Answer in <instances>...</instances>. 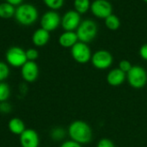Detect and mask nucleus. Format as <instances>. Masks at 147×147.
Instances as JSON below:
<instances>
[{
  "instance_id": "f257e3e1",
  "label": "nucleus",
  "mask_w": 147,
  "mask_h": 147,
  "mask_svg": "<svg viewBox=\"0 0 147 147\" xmlns=\"http://www.w3.org/2000/svg\"><path fill=\"white\" fill-rule=\"evenodd\" d=\"M67 134L70 139L80 145H87L93 139V131L91 127L84 121H72L67 129Z\"/></svg>"
},
{
  "instance_id": "f03ea898",
  "label": "nucleus",
  "mask_w": 147,
  "mask_h": 147,
  "mask_svg": "<svg viewBox=\"0 0 147 147\" xmlns=\"http://www.w3.org/2000/svg\"><path fill=\"white\" fill-rule=\"evenodd\" d=\"M14 18L20 25L28 27L34 24L38 21L39 11L34 4L23 3L16 7Z\"/></svg>"
},
{
  "instance_id": "7ed1b4c3",
  "label": "nucleus",
  "mask_w": 147,
  "mask_h": 147,
  "mask_svg": "<svg viewBox=\"0 0 147 147\" xmlns=\"http://www.w3.org/2000/svg\"><path fill=\"white\" fill-rule=\"evenodd\" d=\"M97 24L92 19H85L82 21L76 30L78 40L87 44L94 40L97 35Z\"/></svg>"
},
{
  "instance_id": "20e7f679",
  "label": "nucleus",
  "mask_w": 147,
  "mask_h": 147,
  "mask_svg": "<svg viewBox=\"0 0 147 147\" xmlns=\"http://www.w3.org/2000/svg\"><path fill=\"white\" fill-rule=\"evenodd\" d=\"M128 84L134 89H142L147 84L146 70L140 65H133L131 70L127 73Z\"/></svg>"
},
{
  "instance_id": "39448f33",
  "label": "nucleus",
  "mask_w": 147,
  "mask_h": 147,
  "mask_svg": "<svg viewBox=\"0 0 147 147\" xmlns=\"http://www.w3.org/2000/svg\"><path fill=\"white\" fill-rule=\"evenodd\" d=\"M5 60L9 65L14 68H20L28 61L26 51L20 47H11L5 53Z\"/></svg>"
},
{
  "instance_id": "423d86ee",
  "label": "nucleus",
  "mask_w": 147,
  "mask_h": 147,
  "mask_svg": "<svg viewBox=\"0 0 147 147\" xmlns=\"http://www.w3.org/2000/svg\"><path fill=\"white\" fill-rule=\"evenodd\" d=\"M71 54L72 59L78 64H86L90 61L92 53L87 43L78 41L71 48Z\"/></svg>"
},
{
  "instance_id": "0eeeda50",
  "label": "nucleus",
  "mask_w": 147,
  "mask_h": 147,
  "mask_svg": "<svg viewBox=\"0 0 147 147\" xmlns=\"http://www.w3.org/2000/svg\"><path fill=\"white\" fill-rule=\"evenodd\" d=\"M90 62L97 70L109 69L114 62V57L110 52L107 50H98L92 54Z\"/></svg>"
},
{
  "instance_id": "6e6552de",
  "label": "nucleus",
  "mask_w": 147,
  "mask_h": 147,
  "mask_svg": "<svg viewBox=\"0 0 147 147\" xmlns=\"http://www.w3.org/2000/svg\"><path fill=\"white\" fill-rule=\"evenodd\" d=\"M40 28L46 29L48 32L56 30L61 24V16L57 10L49 9L43 13L40 20Z\"/></svg>"
},
{
  "instance_id": "1a4fd4ad",
  "label": "nucleus",
  "mask_w": 147,
  "mask_h": 147,
  "mask_svg": "<svg viewBox=\"0 0 147 147\" xmlns=\"http://www.w3.org/2000/svg\"><path fill=\"white\" fill-rule=\"evenodd\" d=\"M81 22V15L75 9H70L61 17L60 26L65 31H76Z\"/></svg>"
},
{
  "instance_id": "9d476101",
  "label": "nucleus",
  "mask_w": 147,
  "mask_h": 147,
  "mask_svg": "<svg viewBox=\"0 0 147 147\" xmlns=\"http://www.w3.org/2000/svg\"><path fill=\"white\" fill-rule=\"evenodd\" d=\"M90 10L96 17L105 19L113 14V6L109 0H94L91 3Z\"/></svg>"
},
{
  "instance_id": "9b49d317",
  "label": "nucleus",
  "mask_w": 147,
  "mask_h": 147,
  "mask_svg": "<svg viewBox=\"0 0 147 147\" xmlns=\"http://www.w3.org/2000/svg\"><path fill=\"white\" fill-rule=\"evenodd\" d=\"M40 70L35 61H27L21 67V75L22 79L27 83L34 82L39 77Z\"/></svg>"
},
{
  "instance_id": "f8f14e48",
  "label": "nucleus",
  "mask_w": 147,
  "mask_h": 147,
  "mask_svg": "<svg viewBox=\"0 0 147 147\" xmlns=\"http://www.w3.org/2000/svg\"><path fill=\"white\" fill-rule=\"evenodd\" d=\"M19 142L22 147H39L40 137L35 130L26 128L19 136Z\"/></svg>"
},
{
  "instance_id": "ddd939ff",
  "label": "nucleus",
  "mask_w": 147,
  "mask_h": 147,
  "mask_svg": "<svg viewBox=\"0 0 147 147\" xmlns=\"http://www.w3.org/2000/svg\"><path fill=\"white\" fill-rule=\"evenodd\" d=\"M127 79V74L119 68L112 69L107 75V82L113 87H118L123 84Z\"/></svg>"
},
{
  "instance_id": "4468645a",
  "label": "nucleus",
  "mask_w": 147,
  "mask_h": 147,
  "mask_svg": "<svg viewBox=\"0 0 147 147\" xmlns=\"http://www.w3.org/2000/svg\"><path fill=\"white\" fill-rule=\"evenodd\" d=\"M31 40L35 47H44L50 40V32L47 31L42 28H39L33 33Z\"/></svg>"
},
{
  "instance_id": "2eb2a0df",
  "label": "nucleus",
  "mask_w": 147,
  "mask_h": 147,
  "mask_svg": "<svg viewBox=\"0 0 147 147\" xmlns=\"http://www.w3.org/2000/svg\"><path fill=\"white\" fill-rule=\"evenodd\" d=\"M59 44L65 48H71L78 40L76 31H64L59 37Z\"/></svg>"
},
{
  "instance_id": "dca6fc26",
  "label": "nucleus",
  "mask_w": 147,
  "mask_h": 147,
  "mask_svg": "<svg viewBox=\"0 0 147 147\" xmlns=\"http://www.w3.org/2000/svg\"><path fill=\"white\" fill-rule=\"evenodd\" d=\"M8 127L11 134L15 135H18V136H20L26 130L25 123L23 122L22 119L18 117L11 118L8 123Z\"/></svg>"
},
{
  "instance_id": "f3484780",
  "label": "nucleus",
  "mask_w": 147,
  "mask_h": 147,
  "mask_svg": "<svg viewBox=\"0 0 147 147\" xmlns=\"http://www.w3.org/2000/svg\"><path fill=\"white\" fill-rule=\"evenodd\" d=\"M16 12V7L12 4L3 2L0 3V18L2 19H10L14 17Z\"/></svg>"
},
{
  "instance_id": "a211bd4d",
  "label": "nucleus",
  "mask_w": 147,
  "mask_h": 147,
  "mask_svg": "<svg viewBox=\"0 0 147 147\" xmlns=\"http://www.w3.org/2000/svg\"><path fill=\"white\" fill-rule=\"evenodd\" d=\"M91 2L90 0H74L73 6L74 9L80 15L87 13L90 9Z\"/></svg>"
},
{
  "instance_id": "6ab92c4d",
  "label": "nucleus",
  "mask_w": 147,
  "mask_h": 147,
  "mask_svg": "<svg viewBox=\"0 0 147 147\" xmlns=\"http://www.w3.org/2000/svg\"><path fill=\"white\" fill-rule=\"evenodd\" d=\"M104 23H105V26L107 27V28H109V30H112V31L117 30L121 27L120 18L117 16H115V14H111L110 16L106 17L104 19Z\"/></svg>"
},
{
  "instance_id": "aec40b11",
  "label": "nucleus",
  "mask_w": 147,
  "mask_h": 147,
  "mask_svg": "<svg viewBox=\"0 0 147 147\" xmlns=\"http://www.w3.org/2000/svg\"><path fill=\"white\" fill-rule=\"evenodd\" d=\"M67 134V132L60 127H57L52 129V131L50 132V137L53 141L56 142H60L63 141L65 138Z\"/></svg>"
},
{
  "instance_id": "412c9836",
  "label": "nucleus",
  "mask_w": 147,
  "mask_h": 147,
  "mask_svg": "<svg viewBox=\"0 0 147 147\" xmlns=\"http://www.w3.org/2000/svg\"><path fill=\"white\" fill-rule=\"evenodd\" d=\"M10 96V88L5 82L0 83V102H7Z\"/></svg>"
},
{
  "instance_id": "4be33fe9",
  "label": "nucleus",
  "mask_w": 147,
  "mask_h": 147,
  "mask_svg": "<svg viewBox=\"0 0 147 147\" xmlns=\"http://www.w3.org/2000/svg\"><path fill=\"white\" fill-rule=\"evenodd\" d=\"M44 4L52 10H58L64 5L65 0H42Z\"/></svg>"
},
{
  "instance_id": "5701e85b",
  "label": "nucleus",
  "mask_w": 147,
  "mask_h": 147,
  "mask_svg": "<svg viewBox=\"0 0 147 147\" xmlns=\"http://www.w3.org/2000/svg\"><path fill=\"white\" fill-rule=\"evenodd\" d=\"M9 67L6 62L0 61V83L4 82L9 76Z\"/></svg>"
},
{
  "instance_id": "b1692460",
  "label": "nucleus",
  "mask_w": 147,
  "mask_h": 147,
  "mask_svg": "<svg viewBox=\"0 0 147 147\" xmlns=\"http://www.w3.org/2000/svg\"><path fill=\"white\" fill-rule=\"evenodd\" d=\"M26 57L28 61H35L39 57V52L35 48H28L26 50Z\"/></svg>"
},
{
  "instance_id": "393cba45",
  "label": "nucleus",
  "mask_w": 147,
  "mask_h": 147,
  "mask_svg": "<svg viewBox=\"0 0 147 147\" xmlns=\"http://www.w3.org/2000/svg\"><path fill=\"white\" fill-rule=\"evenodd\" d=\"M132 67H133V65L131 64L129 60H127V59H122L121 61H120L119 65H118V68L121 70L123 72H125L126 74L131 70Z\"/></svg>"
},
{
  "instance_id": "a878e982",
  "label": "nucleus",
  "mask_w": 147,
  "mask_h": 147,
  "mask_svg": "<svg viewBox=\"0 0 147 147\" xmlns=\"http://www.w3.org/2000/svg\"><path fill=\"white\" fill-rule=\"evenodd\" d=\"M96 147H115V145L111 140L108 138H102L97 142Z\"/></svg>"
},
{
  "instance_id": "bb28decb",
  "label": "nucleus",
  "mask_w": 147,
  "mask_h": 147,
  "mask_svg": "<svg viewBox=\"0 0 147 147\" xmlns=\"http://www.w3.org/2000/svg\"><path fill=\"white\" fill-rule=\"evenodd\" d=\"M12 110V107L10 103L8 102H0V112L2 114H9Z\"/></svg>"
},
{
  "instance_id": "cd10ccee",
  "label": "nucleus",
  "mask_w": 147,
  "mask_h": 147,
  "mask_svg": "<svg viewBox=\"0 0 147 147\" xmlns=\"http://www.w3.org/2000/svg\"><path fill=\"white\" fill-rule=\"evenodd\" d=\"M60 147H83L82 145L70 140H65V141H63L62 144L60 145Z\"/></svg>"
},
{
  "instance_id": "c85d7f7f",
  "label": "nucleus",
  "mask_w": 147,
  "mask_h": 147,
  "mask_svg": "<svg viewBox=\"0 0 147 147\" xmlns=\"http://www.w3.org/2000/svg\"><path fill=\"white\" fill-rule=\"evenodd\" d=\"M140 56L144 59L147 61V43L141 46L140 48Z\"/></svg>"
},
{
  "instance_id": "c756f323",
  "label": "nucleus",
  "mask_w": 147,
  "mask_h": 147,
  "mask_svg": "<svg viewBox=\"0 0 147 147\" xmlns=\"http://www.w3.org/2000/svg\"><path fill=\"white\" fill-rule=\"evenodd\" d=\"M23 1H24V0H5V2L10 3V4H12V5L15 6V7H17V6H19L20 4L23 3Z\"/></svg>"
},
{
  "instance_id": "7c9ffc66",
  "label": "nucleus",
  "mask_w": 147,
  "mask_h": 147,
  "mask_svg": "<svg viewBox=\"0 0 147 147\" xmlns=\"http://www.w3.org/2000/svg\"><path fill=\"white\" fill-rule=\"evenodd\" d=\"M144 2H146V3H147V0H143Z\"/></svg>"
}]
</instances>
